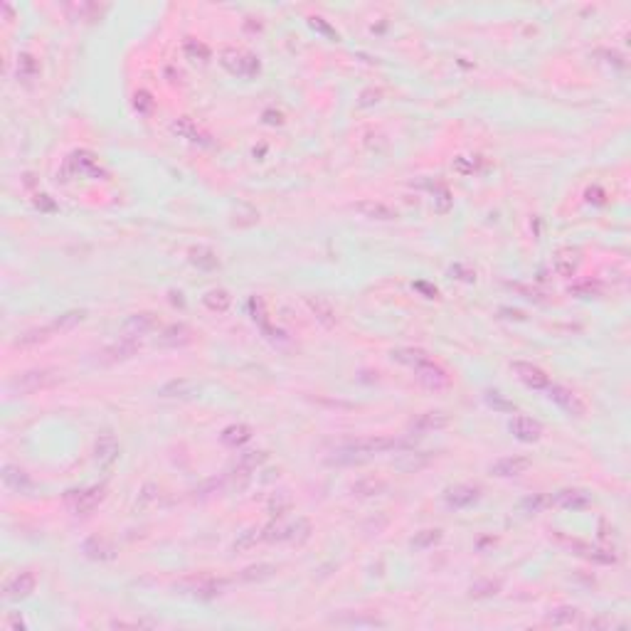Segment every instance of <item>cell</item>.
Instances as JSON below:
<instances>
[{
	"instance_id": "1",
	"label": "cell",
	"mask_w": 631,
	"mask_h": 631,
	"mask_svg": "<svg viewBox=\"0 0 631 631\" xmlns=\"http://www.w3.org/2000/svg\"><path fill=\"white\" fill-rule=\"evenodd\" d=\"M407 447V439H397V436H365V439L343 444L336 452V456H331V464H362V461H370L378 454L400 452V449Z\"/></svg>"
},
{
	"instance_id": "2",
	"label": "cell",
	"mask_w": 631,
	"mask_h": 631,
	"mask_svg": "<svg viewBox=\"0 0 631 631\" xmlns=\"http://www.w3.org/2000/svg\"><path fill=\"white\" fill-rule=\"evenodd\" d=\"M220 64H222L232 77H242V79H252V77L259 75V59L254 57L252 52L247 50H240V47H224L220 52Z\"/></svg>"
},
{
	"instance_id": "3",
	"label": "cell",
	"mask_w": 631,
	"mask_h": 631,
	"mask_svg": "<svg viewBox=\"0 0 631 631\" xmlns=\"http://www.w3.org/2000/svg\"><path fill=\"white\" fill-rule=\"evenodd\" d=\"M59 380H62V373L50 370V367H40V370H28V373L12 378L8 387H10L12 395H32L37 390H45V387L57 385Z\"/></svg>"
},
{
	"instance_id": "4",
	"label": "cell",
	"mask_w": 631,
	"mask_h": 631,
	"mask_svg": "<svg viewBox=\"0 0 631 631\" xmlns=\"http://www.w3.org/2000/svg\"><path fill=\"white\" fill-rule=\"evenodd\" d=\"M57 175L62 180L77 178V175H84V178H101V180L109 178V173L99 166L97 155L89 153V151H75V153L64 161L62 173H57Z\"/></svg>"
},
{
	"instance_id": "5",
	"label": "cell",
	"mask_w": 631,
	"mask_h": 631,
	"mask_svg": "<svg viewBox=\"0 0 631 631\" xmlns=\"http://www.w3.org/2000/svg\"><path fill=\"white\" fill-rule=\"evenodd\" d=\"M227 587H230V580H224V577H213V574H202V577H188V580L178 582V585H175V592L190 594V597H195V599H215V597H220Z\"/></svg>"
},
{
	"instance_id": "6",
	"label": "cell",
	"mask_w": 631,
	"mask_h": 631,
	"mask_svg": "<svg viewBox=\"0 0 631 631\" xmlns=\"http://www.w3.org/2000/svg\"><path fill=\"white\" fill-rule=\"evenodd\" d=\"M104 498H106V488L104 486H89L81 488V491H69L64 496L69 511L75 513V516H89V513H94L101 505Z\"/></svg>"
},
{
	"instance_id": "7",
	"label": "cell",
	"mask_w": 631,
	"mask_h": 631,
	"mask_svg": "<svg viewBox=\"0 0 631 631\" xmlns=\"http://www.w3.org/2000/svg\"><path fill=\"white\" fill-rule=\"evenodd\" d=\"M545 390H547V397H550V400L555 402L560 409H565L570 417L582 419L587 414V402L582 400V397L577 395L574 390L563 387V385H547Z\"/></svg>"
},
{
	"instance_id": "8",
	"label": "cell",
	"mask_w": 631,
	"mask_h": 631,
	"mask_svg": "<svg viewBox=\"0 0 631 631\" xmlns=\"http://www.w3.org/2000/svg\"><path fill=\"white\" fill-rule=\"evenodd\" d=\"M414 375H417L419 385H425L427 390H434V392L447 390L449 385H452V375H449L439 362H431V360L425 362V365L414 367Z\"/></svg>"
},
{
	"instance_id": "9",
	"label": "cell",
	"mask_w": 631,
	"mask_h": 631,
	"mask_svg": "<svg viewBox=\"0 0 631 631\" xmlns=\"http://www.w3.org/2000/svg\"><path fill=\"white\" fill-rule=\"evenodd\" d=\"M511 367H513V373H516V378L521 380L525 387H530V390H545L547 385H550V378H547L545 370L533 365V362L516 360Z\"/></svg>"
},
{
	"instance_id": "10",
	"label": "cell",
	"mask_w": 631,
	"mask_h": 631,
	"mask_svg": "<svg viewBox=\"0 0 631 631\" xmlns=\"http://www.w3.org/2000/svg\"><path fill=\"white\" fill-rule=\"evenodd\" d=\"M3 486L17 496H30L35 491V483H32V478H30L28 471H23L20 466H12V464L3 466Z\"/></svg>"
},
{
	"instance_id": "11",
	"label": "cell",
	"mask_w": 631,
	"mask_h": 631,
	"mask_svg": "<svg viewBox=\"0 0 631 631\" xmlns=\"http://www.w3.org/2000/svg\"><path fill=\"white\" fill-rule=\"evenodd\" d=\"M37 587V577L32 572H17L15 577L6 582V599L8 602H20V599H28L30 594Z\"/></svg>"
},
{
	"instance_id": "12",
	"label": "cell",
	"mask_w": 631,
	"mask_h": 631,
	"mask_svg": "<svg viewBox=\"0 0 631 631\" xmlns=\"http://www.w3.org/2000/svg\"><path fill=\"white\" fill-rule=\"evenodd\" d=\"M508 429H511V434L516 436L518 442H525V444L538 442L540 436H543V425H540L538 419L525 417V414L513 417L511 425H508Z\"/></svg>"
},
{
	"instance_id": "13",
	"label": "cell",
	"mask_w": 631,
	"mask_h": 631,
	"mask_svg": "<svg viewBox=\"0 0 631 631\" xmlns=\"http://www.w3.org/2000/svg\"><path fill=\"white\" fill-rule=\"evenodd\" d=\"M304 301H306V306H309L311 313H313V318L321 323L323 328H336V323H338V311H336V306H333L326 296H306Z\"/></svg>"
},
{
	"instance_id": "14",
	"label": "cell",
	"mask_w": 631,
	"mask_h": 631,
	"mask_svg": "<svg viewBox=\"0 0 631 631\" xmlns=\"http://www.w3.org/2000/svg\"><path fill=\"white\" fill-rule=\"evenodd\" d=\"M171 131L175 133L178 138H185L188 144H197V146H207V144H210V136H207V133L202 131V128L197 126V124L190 119V116H180V119L173 121Z\"/></svg>"
},
{
	"instance_id": "15",
	"label": "cell",
	"mask_w": 631,
	"mask_h": 631,
	"mask_svg": "<svg viewBox=\"0 0 631 631\" xmlns=\"http://www.w3.org/2000/svg\"><path fill=\"white\" fill-rule=\"evenodd\" d=\"M356 210L365 220H375V222H392V220L400 217V213H397L395 207L380 200H360L356 202Z\"/></svg>"
},
{
	"instance_id": "16",
	"label": "cell",
	"mask_w": 631,
	"mask_h": 631,
	"mask_svg": "<svg viewBox=\"0 0 631 631\" xmlns=\"http://www.w3.org/2000/svg\"><path fill=\"white\" fill-rule=\"evenodd\" d=\"M155 328H158V316L151 313V311H141V313H133L126 318L124 336L126 338H138V336H146V333L155 331Z\"/></svg>"
},
{
	"instance_id": "17",
	"label": "cell",
	"mask_w": 631,
	"mask_h": 631,
	"mask_svg": "<svg viewBox=\"0 0 631 631\" xmlns=\"http://www.w3.org/2000/svg\"><path fill=\"white\" fill-rule=\"evenodd\" d=\"M580 249H572V247H563L557 249L555 254H552V269L557 271L560 276H565V279H570V276L577 274V269H580Z\"/></svg>"
},
{
	"instance_id": "18",
	"label": "cell",
	"mask_w": 631,
	"mask_h": 631,
	"mask_svg": "<svg viewBox=\"0 0 631 631\" xmlns=\"http://www.w3.org/2000/svg\"><path fill=\"white\" fill-rule=\"evenodd\" d=\"M158 395L166 397V400H193V397L200 395V385L193 382L188 378H180V380H171L166 382L158 390Z\"/></svg>"
},
{
	"instance_id": "19",
	"label": "cell",
	"mask_w": 631,
	"mask_h": 631,
	"mask_svg": "<svg viewBox=\"0 0 631 631\" xmlns=\"http://www.w3.org/2000/svg\"><path fill=\"white\" fill-rule=\"evenodd\" d=\"M530 469V459L525 456H505V459H498L496 464H491V476H498V478H513V476H521L525 471Z\"/></svg>"
},
{
	"instance_id": "20",
	"label": "cell",
	"mask_w": 631,
	"mask_h": 631,
	"mask_svg": "<svg viewBox=\"0 0 631 631\" xmlns=\"http://www.w3.org/2000/svg\"><path fill=\"white\" fill-rule=\"evenodd\" d=\"M94 459H97L99 466H111L119 459V442H116L114 434L104 431V434L97 436V442H94Z\"/></svg>"
},
{
	"instance_id": "21",
	"label": "cell",
	"mask_w": 631,
	"mask_h": 631,
	"mask_svg": "<svg viewBox=\"0 0 631 631\" xmlns=\"http://www.w3.org/2000/svg\"><path fill=\"white\" fill-rule=\"evenodd\" d=\"M478 498H481V488L471 486V483L454 486V488H449L447 494H444V501H447L452 508H469V505H474Z\"/></svg>"
},
{
	"instance_id": "22",
	"label": "cell",
	"mask_w": 631,
	"mask_h": 631,
	"mask_svg": "<svg viewBox=\"0 0 631 631\" xmlns=\"http://www.w3.org/2000/svg\"><path fill=\"white\" fill-rule=\"evenodd\" d=\"M141 350V343H138V338H124L119 340V343L109 345V348L101 350V360L104 362H121V360H128V358H133Z\"/></svg>"
},
{
	"instance_id": "23",
	"label": "cell",
	"mask_w": 631,
	"mask_h": 631,
	"mask_svg": "<svg viewBox=\"0 0 631 631\" xmlns=\"http://www.w3.org/2000/svg\"><path fill=\"white\" fill-rule=\"evenodd\" d=\"M188 343H193V331L185 323H171L158 336V345H163V348H180V345Z\"/></svg>"
},
{
	"instance_id": "24",
	"label": "cell",
	"mask_w": 631,
	"mask_h": 631,
	"mask_svg": "<svg viewBox=\"0 0 631 631\" xmlns=\"http://www.w3.org/2000/svg\"><path fill=\"white\" fill-rule=\"evenodd\" d=\"M188 259H190V264L197 266L200 271H215L220 266L217 252L210 249V247H205V244H195V247H190Z\"/></svg>"
},
{
	"instance_id": "25",
	"label": "cell",
	"mask_w": 631,
	"mask_h": 631,
	"mask_svg": "<svg viewBox=\"0 0 631 631\" xmlns=\"http://www.w3.org/2000/svg\"><path fill=\"white\" fill-rule=\"evenodd\" d=\"M81 552H84L89 560H99V563H106V560H111V557L116 555L114 545H111L106 538H99V535H94V538L84 540V545H81Z\"/></svg>"
},
{
	"instance_id": "26",
	"label": "cell",
	"mask_w": 631,
	"mask_h": 631,
	"mask_svg": "<svg viewBox=\"0 0 631 631\" xmlns=\"http://www.w3.org/2000/svg\"><path fill=\"white\" fill-rule=\"evenodd\" d=\"M249 439H252V427L249 425H242V422H237V425H230L224 427L222 434H220V442L224 444V447H242V444H247Z\"/></svg>"
},
{
	"instance_id": "27",
	"label": "cell",
	"mask_w": 631,
	"mask_h": 631,
	"mask_svg": "<svg viewBox=\"0 0 631 631\" xmlns=\"http://www.w3.org/2000/svg\"><path fill=\"white\" fill-rule=\"evenodd\" d=\"M390 358L395 362H400V365H407V367H419V365H425V362H429L431 358H429V353L427 350H422V348H395L390 353Z\"/></svg>"
},
{
	"instance_id": "28",
	"label": "cell",
	"mask_w": 631,
	"mask_h": 631,
	"mask_svg": "<svg viewBox=\"0 0 631 631\" xmlns=\"http://www.w3.org/2000/svg\"><path fill=\"white\" fill-rule=\"evenodd\" d=\"M444 427H449L447 412H422L412 422V431H439Z\"/></svg>"
},
{
	"instance_id": "29",
	"label": "cell",
	"mask_w": 631,
	"mask_h": 631,
	"mask_svg": "<svg viewBox=\"0 0 631 631\" xmlns=\"http://www.w3.org/2000/svg\"><path fill=\"white\" fill-rule=\"evenodd\" d=\"M552 503L560 505V508H567V511H580L590 503V496L580 488H567V491H560V494L552 498Z\"/></svg>"
},
{
	"instance_id": "30",
	"label": "cell",
	"mask_w": 631,
	"mask_h": 631,
	"mask_svg": "<svg viewBox=\"0 0 631 631\" xmlns=\"http://www.w3.org/2000/svg\"><path fill=\"white\" fill-rule=\"evenodd\" d=\"M37 77H40V62H37V57L30 55V52H20V57H17V79L23 81V84H32Z\"/></svg>"
},
{
	"instance_id": "31",
	"label": "cell",
	"mask_w": 631,
	"mask_h": 631,
	"mask_svg": "<svg viewBox=\"0 0 631 631\" xmlns=\"http://www.w3.org/2000/svg\"><path fill=\"white\" fill-rule=\"evenodd\" d=\"M55 328L52 326H40V328H30V331L20 333V338H15V348H32V345L47 343L52 338Z\"/></svg>"
},
{
	"instance_id": "32",
	"label": "cell",
	"mask_w": 631,
	"mask_h": 631,
	"mask_svg": "<svg viewBox=\"0 0 631 631\" xmlns=\"http://www.w3.org/2000/svg\"><path fill=\"white\" fill-rule=\"evenodd\" d=\"M545 624H552V626L580 624V609L577 607H555L552 612H547Z\"/></svg>"
},
{
	"instance_id": "33",
	"label": "cell",
	"mask_w": 631,
	"mask_h": 631,
	"mask_svg": "<svg viewBox=\"0 0 631 631\" xmlns=\"http://www.w3.org/2000/svg\"><path fill=\"white\" fill-rule=\"evenodd\" d=\"M202 304H205L207 311H213V313H224V311L232 306V296H230V291H224V289H210V291L202 296Z\"/></svg>"
},
{
	"instance_id": "34",
	"label": "cell",
	"mask_w": 631,
	"mask_h": 631,
	"mask_svg": "<svg viewBox=\"0 0 631 631\" xmlns=\"http://www.w3.org/2000/svg\"><path fill=\"white\" fill-rule=\"evenodd\" d=\"M266 461V452H247L242 454L240 461H237V469H235V476L247 478L252 471H257L259 466Z\"/></svg>"
},
{
	"instance_id": "35",
	"label": "cell",
	"mask_w": 631,
	"mask_h": 631,
	"mask_svg": "<svg viewBox=\"0 0 631 631\" xmlns=\"http://www.w3.org/2000/svg\"><path fill=\"white\" fill-rule=\"evenodd\" d=\"M385 488H387V483H385L382 478H378V476H365V478H360V481L353 483V494L360 496V498H370V496L385 494Z\"/></svg>"
},
{
	"instance_id": "36",
	"label": "cell",
	"mask_w": 631,
	"mask_h": 631,
	"mask_svg": "<svg viewBox=\"0 0 631 631\" xmlns=\"http://www.w3.org/2000/svg\"><path fill=\"white\" fill-rule=\"evenodd\" d=\"M282 533L284 540H289V543H306L311 538V523L306 518H296L293 523L284 525Z\"/></svg>"
},
{
	"instance_id": "37",
	"label": "cell",
	"mask_w": 631,
	"mask_h": 631,
	"mask_svg": "<svg viewBox=\"0 0 631 631\" xmlns=\"http://www.w3.org/2000/svg\"><path fill=\"white\" fill-rule=\"evenodd\" d=\"M86 318V311L84 309H75V311H64V313H59L55 321L50 323L52 328H55V333H64V331H72V328H77L81 321Z\"/></svg>"
},
{
	"instance_id": "38",
	"label": "cell",
	"mask_w": 631,
	"mask_h": 631,
	"mask_svg": "<svg viewBox=\"0 0 631 631\" xmlns=\"http://www.w3.org/2000/svg\"><path fill=\"white\" fill-rule=\"evenodd\" d=\"M439 540H442V530L427 528V530L414 533V538L409 540V547H412V550H429V547H434Z\"/></svg>"
},
{
	"instance_id": "39",
	"label": "cell",
	"mask_w": 631,
	"mask_h": 631,
	"mask_svg": "<svg viewBox=\"0 0 631 631\" xmlns=\"http://www.w3.org/2000/svg\"><path fill=\"white\" fill-rule=\"evenodd\" d=\"M276 574V567L274 565H266V563H262V565H252V567H247V570H242V580L244 582H264V580H271Z\"/></svg>"
},
{
	"instance_id": "40",
	"label": "cell",
	"mask_w": 631,
	"mask_h": 631,
	"mask_svg": "<svg viewBox=\"0 0 631 631\" xmlns=\"http://www.w3.org/2000/svg\"><path fill=\"white\" fill-rule=\"evenodd\" d=\"M291 505H293L291 496H289L287 491H279V494H274L269 498V503H266V511H269L274 518H282V516H287V513L291 511Z\"/></svg>"
},
{
	"instance_id": "41",
	"label": "cell",
	"mask_w": 631,
	"mask_h": 631,
	"mask_svg": "<svg viewBox=\"0 0 631 631\" xmlns=\"http://www.w3.org/2000/svg\"><path fill=\"white\" fill-rule=\"evenodd\" d=\"M183 52H185V57L193 59V62H207V59H210V47L200 40H193V37H188V40L183 42Z\"/></svg>"
},
{
	"instance_id": "42",
	"label": "cell",
	"mask_w": 631,
	"mask_h": 631,
	"mask_svg": "<svg viewBox=\"0 0 631 631\" xmlns=\"http://www.w3.org/2000/svg\"><path fill=\"white\" fill-rule=\"evenodd\" d=\"M431 205H434V210L439 215H447L449 210H452L454 197H452V193H449L447 185H436V188L431 190Z\"/></svg>"
},
{
	"instance_id": "43",
	"label": "cell",
	"mask_w": 631,
	"mask_h": 631,
	"mask_svg": "<svg viewBox=\"0 0 631 631\" xmlns=\"http://www.w3.org/2000/svg\"><path fill=\"white\" fill-rule=\"evenodd\" d=\"M259 543H264V535H262V528H252L247 533H242L240 538L235 540V552H247L252 547H257Z\"/></svg>"
},
{
	"instance_id": "44",
	"label": "cell",
	"mask_w": 631,
	"mask_h": 631,
	"mask_svg": "<svg viewBox=\"0 0 631 631\" xmlns=\"http://www.w3.org/2000/svg\"><path fill=\"white\" fill-rule=\"evenodd\" d=\"M501 590V582H494V580H478L471 585V597L476 599H483V597H494V594H498Z\"/></svg>"
},
{
	"instance_id": "45",
	"label": "cell",
	"mask_w": 631,
	"mask_h": 631,
	"mask_svg": "<svg viewBox=\"0 0 631 631\" xmlns=\"http://www.w3.org/2000/svg\"><path fill=\"white\" fill-rule=\"evenodd\" d=\"M547 505H552V498H550V496H545V494H533V496H528V498L523 501V511H525V513H540V511H545Z\"/></svg>"
},
{
	"instance_id": "46",
	"label": "cell",
	"mask_w": 631,
	"mask_h": 631,
	"mask_svg": "<svg viewBox=\"0 0 631 631\" xmlns=\"http://www.w3.org/2000/svg\"><path fill=\"white\" fill-rule=\"evenodd\" d=\"M570 291L574 293V296H582V299H590V296H599L602 293V287H599L597 282H580L577 287H572Z\"/></svg>"
},
{
	"instance_id": "47",
	"label": "cell",
	"mask_w": 631,
	"mask_h": 631,
	"mask_svg": "<svg viewBox=\"0 0 631 631\" xmlns=\"http://www.w3.org/2000/svg\"><path fill=\"white\" fill-rule=\"evenodd\" d=\"M486 402H488V405H491L494 409H498V412H513V409H516V405L505 400V397L501 395V392H486Z\"/></svg>"
},
{
	"instance_id": "48",
	"label": "cell",
	"mask_w": 631,
	"mask_h": 631,
	"mask_svg": "<svg viewBox=\"0 0 631 631\" xmlns=\"http://www.w3.org/2000/svg\"><path fill=\"white\" fill-rule=\"evenodd\" d=\"M133 106H136L138 114L148 116L151 111H153L155 101H153V97H151L148 92H136V97H133Z\"/></svg>"
},
{
	"instance_id": "49",
	"label": "cell",
	"mask_w": 631,
	"mask_h": 631,
	"mask_svg": "<svg viewBox=\"0 0 631 631\" xmlns=\"http://www.w3.org/2000/svg\"><path fill=\"white\" fill-rule=\"evenodd\" d=\"M249 313H252V318L262 328L266 326V309H264V301L259 299V296H252V299H249Z\"/></svg>"
},
{
	"instance_id": "50",
	"label": "cell",
	"mask_w": 631,
	"mask_h": 631,
	"mask_svg": "<svg viewBox=\"0 0 631 631\" xmlns=\"http://www.w3.org/2000/svg\"><path fill=\"white\" fill-rule=\"evenodd\" d=\"M452 168L459 173V175H474L476 163H474V158H469V155H459V158H454Z\"/></svg>"
},
{
	"instance_id": "51",
	"label": "cell",
	"mask_w": 631,
	"mask_h": 631,
	"mask_svg": "<svg viewBox=\"0 0 631 631\" xmlns=\"http://www.w3.org/2000/svg\"><path fill=\"white\" fill-rule=\"evenodd\" d=\"M311 28H313V30H318V32H323V35H326V37H331V40H336V42L340 40V35L336 32V30H333L331 25H328L326 20H323V17H318V15H316V17H311Z\"/></svg>"
},
{
	"instance_id": "52",
	"label": "cell",
	"mask_w": 631,
	"mask_h": 631,
	"mask_svg": "<svg viewBox=\"0 0 631 631\" xmlns=\"http://www.w3.org/2000/svg\"><path fill=\"white\" fill-rule=\"evenodd\" d=\"M585 552H587V557H590V560H594V563H602V565H612V563H617V557L612 555V552H609V550H594V547H592V550H590V547H587Z\"/></svg>"
},
{
	"instance_id": "53",
	"label": "cell",
	"mask_w": 631,
	"mask_h": 631,
	"mask_svg": "<svg viewBox=\"0 0 631 631\" xmlns=\"http://www.w3.org/2000/svg\"><path fill=\"white\" fill-rule=\"evenodd\" d=\"M35 207L40 210V213H57L59 207H57V202L52 200L50 195H35Z\"/></svg>"
},
{
	"instance_id": "54",
	"label": "cell",
	"mask_w": 631,
	"mask_h": 631,
	"mask_svg": "<svg viewBox=\"0 0 631 631\" xmlns=\"http://www.w3.org/2000/svg\"><path fill=\"white\" fill-rule=\"evenodd\" d=\"M382 99V89H365L360 94V106H373Z\"/></svg>"
},
{
	"instance_id": "55",
	"label": "cell",
	"mask_w": 631,
	"mask_h": 631,
	"mask_svg": "<svg viewBox=\"0 0 631 631\" xmlns=\"http://www.w3.org/2000/svg\"><path fill=\"white\" fill-rule=\"evenodd\" d=\"M452 274L456 276V279H461V282H474V279H476L474 269H466V266H461V264H454L452 266Z\"/></svg>"
},
{
	"instance_id": "56",
	"label": "cell",
	"mask_w": 631,
	"mask_h": 631,
	"mask_svg": "<svg viewBox=\"0 0 631 631\" xmlns=\"http://www.w3.org/2000/svg\"><path fill=\"white\" fill-rule=\"evenodd\" d=\"M585 629H612L614 626V621L609 619H590V621H580Z\"/></svg>"
},
{
	"instance_id": "57",
	"label": "cell",
	"mask_w": 631,
	"mask_h": 631,
	"mask_svg": "<svg viewBox=\"0 0 631 631\" xmlns=\"http://www.w3.org/2000/svg\"><path fill=\"white\" fill-rule=\"evenodd\" d=\"M414 289H419V291H425V293H427V299H434V296H436V289H434V287H427L425 282H417V284H414Z\"/></svg>"
},
{
	"instance_id": "58",
	"label": "cell",
	"mask_w": 631,
	"mask_h": 631,
	"mask_svg": "<svg viewBox=\"0 0 631 631\" xmlns=\"http://www.w3.org/2000/svg\"><path fill=\"white\" fill-rule=\"evenodd\" d=\"M3 12H6V20H12V8L10 6H3Z\"/></svg>"
}]
</instances>
